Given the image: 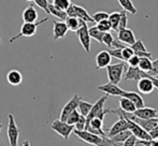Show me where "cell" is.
<instances>
[{"label":"cell","mask_w":158,"mask_h":146,"mask_svg":"<svg viewBox=\"0 0 158 146\" xmlns=\"http://www.w3.org/2000/svg\"><path fill=\"white\" fill-rule=\"evenodd\" d=\"M51 128H52L53 131H55L58 136H60L66 141L68 140L70 134L74 130V126L69 125L68 123L60 120V119H56V120L53 121L52 125H51Z\"/></svg>","instance_id":"obj_5"},{"label":"cell","mask_w":158,"mask_h":146,"mask_svg":"<svg viewBox=\"0 0 158 146\" xmlns=\"http://www.w3.org/2000/svg\"><path fill=\"white\" fill-rule=\"evenodd\" d=\"M72 132L80 139V140L83 141V142L88 143V144H92V145H96V146L99 144L102 139L101 136H97V134L92 133V132L87 131V130H81V131H80V130L74 129Z\"/></svg>","instance_id":"obj_8"},{"label":"cell","mask_w":158,"mask_h":146,"mask_svg":"<svg viewBox=\"0 0 158 146\" xmlns=\"http://www.w3.org/2000/svg\"><path fill=\"white\" fill-rule=\"evenodd\" d=\"M80 100H81V97L77 96V95H74V96H73L72 98H71L70 100L66 103V105L63 107L61 113H60V118L59 119L63 120V121H66L67 117H68L69 115L73 112V111L77 110V105H79Z\"/></svg>","instance_id":"obj_9"},{"label":"cell","mask_w":158,"mask_h":146,"mask_svg":"<svg viewBox=\"0 0 158 146\" xmlns=\"http://www.w3.org/2000/svg\"><path fill=\"white\" fill-rule=\"evenodd\" d=\"M125 46H127L125 43H123L122 41H119L118 39H114L112 42V47L111 48H124Z\"/></svg>","instance_id":"obj_46"},{"label":"cell","mask_w":158,"mask_h":146,"mask_svg":"<svg viewBox=\"0 0 158 146\" xmlns=\"http://www.w3.org/2000/svg\"><path fill=\"white\" fill-rule=\"evenodd\" d=\"M68 32V27L64 21H53V39L58 40L64 38Z\"/></svg>","instance_id":"obj_13"},{"label":"cell","mask_w":158,"mask_h":146,"mask_svg":"<svg viewBox=\"0 0 158 146\" xmlns=\"http://www.w3.org/2000/svg\"><path fill=\"white\" fill-rule=\"evenodd\" d=\"M118 111L121 112V110L119 109H118ZM121 114H122V112H121ZM124 116H125V115H124ZM126 118H127V123H128V129L130 130L131 134H133L138 140H144V141H151L152 140V138H151L150 133H148V131H145L143 128L140 127L137 123H135V121H132L131 119H129L128 117H126Z\"/></svg>","instance_id":"obj_7"},{"label":"cell","mask_w":158,"mask_h":146,"mask_svg":"<svg viewBox=\"0 0 158 146\" xmlns=\"http://www.w3.org/2000/svg\"><path fill=\"white\" fill-rule=\"evenodd\" d=\"M114 40V37L112 36L111 32H103V36H102V44L106 45L109 48L112 47V42Z\"/></svg>","instance_id":"obj_35"},{"label":"cell","mask_w":158,"mask_h":146,"mask_svg":"<svg viewBox=\"0 0 158 146\" xmlns=\"http://www.w3.org/2000/svg\"><path fill=\"white\" fill-rule=\"evenodd\" d=\"M33 1H35V3L37 4L39 8H41L46 14H50V12H48V4L50 3H48V0H33Z\"/></svg>","instance_id":"obj_40"},{"label":"cell","mask_w":158,"mask_h":146,"mask_svg":"<svg viewBox=\"0 0 158 146\" xmlns=\"http://www.w3.org/2000/svg\"><path fill=\"white\" fill-rule=\"evenodd\" d=\"M132 115L141 119H150V118H156V117H158V112L156 109H153V107H143L135 110L132 113Z\"/></svg>","instance_id":"obj_12"},{"label":"cell","mask_w":158,"mask_h":146,"mask_svg":"<svg viewBox=\"0 0 158 146\" xmlns=\"http://www.w3.org/2000/svg\"><path fill=\"white\" fill-rule=\"evenodd\" d=\"M138 68H139L141 71L146 72L150 74V72L152 71V59L148 58V57H140Z\"/></svg>","instance_id":"obj_22"},{"label":"cell","mask_w":158,"mask_h":146,"mask_svg":"<svg viewBox=\"0 0 158 146\" xmlns=\"http://www.w3.org/2000/svg\"><path fill=\"white\" fill-rule=\"evenodd\" d=\"M127 67L125 63H118L115 65H109L106 67V71H108V77L109 82L113 84H118L119 82L123 79L124 73L127 70Z\"/></svg>","instance_id":"obj_2"},{"label":"cell","mask_w":158,"mask_h":146,"mask_svg":"<svg viewBox=\"0 0 158 146\" xmlns=\"http://www.w3.org/2000/svg\"><path fill=\"white\" fill-rule=\"evenodd\" d=\"M137 140H138V139L135 138L133 134H131V136H129L127 140H125L123 143H122V146H135V142H137Z\"/></svg>","instance_id":"obj_43"},{"label":"cell","mask_w":158,"mask_h":146,"mask_svg":"<svg viewBox=\"0 0 158 146\" xmlns=\"http://www.w3.org/2000/svg\"><path fill=\"white\" fill-rule=\"evenodd\" d=\"M72 3L71 0H53L52 4L56 8H58L61 11H66L67 9L70 6V4Z\"/></svg>","instance_id":"obj_30"},{"label":"cell","mask_w":158,"mask_h":146,"mask_svg":"<svg viewBox=\"0 0 158 146\" xmlns=\"http://www.w3.org/2000/svg\"><path fill=\"white\" fill-rule=\"evenodd\" d=\"M150 146H158V140L157 139H152L150 142Z\"/></svg>","instance_id":"obj_50"},{"label":"cell","mask_w":158,"mask_h":146,"mask_svg":"<svg viewBox=\"0 0 158 146\" xmlns=\"http://www.w3.org/2000/svg\"><path fill=\"white\" fill-rule=\"evenodd\" d=\"M23 146H30V143H29V141H25V142L23 143Z\"/></svg>","instance_id":"obj_51"},{"label":"cell","mask_w":158,"mask_h":146,"mask_svg":"<svg viewBox=\"0 0 158 146\" xmlns=\"http://www.w3.org/2000/svg\"><path fill=\"white\" fill-rule=\"evenodd\" d=\"M108 97H109L108 95H104V96L101 97L95 104H93L92 110L89 111L88 115L86 116V125L89 123L90 119L96 118V117H98V118H100V119H104L106 114L109 113V110H104V103H106Z\"/></svg>","instance_id":"obj_3"},{"label":"cell","mask_w":158,"mask_h":146,"mask_svg":"<svg viewBox=\"0 0 158 146\" xmlns=\"http://www.w3.org/2000/svg\"><path fill=\"white\" fill-rule=\"evenodd\" d=\"M109 54L111 55V57H114V58L118 59V60L123 61V57H122V50L121 48H110L108 51Z\"/></svg>","instance_id":"obj_41"},{"label":"cell","mask_w":158,"mask_h":146,"mask_svg":"<svg viewBox=\"0 0 158 146\" xmlns=\"http://www.w3.org/2000/svg\"><path fill=\"white\" fill-rule=\"evenodd\" d=\"M139 60H140V57L137 56V55L133 54L132 56L130 57V58L127 60V63H128V67H138V65H139Z\"/></svg>","instance_id":"obj_42"},{"label":"cell","mask_w":158,"mask_h":146,"mask_svg":"<svg viewBox=\"0 0 158 146\" xmlns=\"http://www.w3.org/2000/svg\"><path fill=\"white\" fill-rule=\"evenodd\" d=\"M97 28L101 32H110L112 30L111 28V24L109 22V19H103V21L97 23Z\"/></svg>","instance_id":"obj_32"},{"label":"cell","mask_w":158,"mask_h":146,"mask_svg":"<svg viewBox=\"0 0 158 146\" xmlns=\"http://www.w3.org/2000/svg\"><path fill=\"white\" fill-rule=\"evenodd\" d=\"M119 109L122 111H124L125 113H128V114H132L135 110V107L132 102H131L129 99L125 98V97H122L119 99Z\"/></svg>","instance_id":"obj_20"},{"label":"cell","mask_w":158,"mask_h":146,"mask_svg":"<svg viewBox=\"0 0 158 146\" xmlns=\"http://www.w3.org/2000/svg\"><path fill=\"white\" fill-rule=\"evenodd\" d=\"M126 11H122L121 12V19H119V24H118V28H117V31L121 29H124V28H127V14Z\"/></svg>","instance_id":"obj_38"},{"label":"cell","mask_w":158,"mask_h":146,"mask_svg":"<svg viewBox=\"0 0 158 146\" xmlns=\"http://www.w3.org/2000/svg\"><path fill=\"white\" fill-rule=\"evenodd\" d=\"M108 19L111 24V28H112V30H114L115 32H117L119 19H121V12H113V13H111V14H109Z\"/></svg>","instance_id":"obj_26"},{"label":"cell","mask_w":158,"mask_h":146,"mask_svg":"<svg viewBox=\"0 0 158 146\" xmlns=\"http://www.w3.org/2000/svg\"><path fill=\"white\" fill-rule=\"evenodd\" d=\"M74 9H75V12H77V18L82 19V21L85 22V23H93V22H94L92 18V16L88 14V12L83 8V6H80L74 4Z\"/></svg>","instance_id":"obj_21"},{"label":"cell","mask_w":158,"mask_h":146,"mask_svg":"<svg viewBox=\"0 0 158 146\" xmlns=\"http://www.w3.org/2000/svg\"><path fill=\"white\" fill-rule=\"evenodd\" d=\"M111 55L109 54L108 51H101L96 56V66L97 69H104L109 65H111Z\"/></svg>","instance_id":"obj_15"},{"label":"cell","mask_w":158,"mask_h":146,"mask_svg":"<svg viewBox=\"0 0 158 146\" xmlns=\"http://www.w3.org/2000/svg\"><path fill=\"white\" fill-rule=\"evenodd\" d=\"M150 75H152V76L158 75V58L152 61V71L150 72Z\"/></svg>","instance_id":"obj_45"},{"label":"cell","mask_w":158,"mask_h":146,"mask_svg":"<svg viewBox=\"0 0 158 146\" xmlns=\"http://www.w3.org/2000/svg\"><path fill=\"white\" fill-rule=\"evenodd\" d=\"M92 107H93L92 103L87 102V101H83L81 99L79 102V105H77V109H79L80 114L86 117L88 115V113H89V111L92 110Z\"/></svg>","instance_id":"obj_27"},{"label":"cell","mask_w":158,"mask_h":146,"mask_svg":"<svg viewBox=\"0 0 158 146\" xmlns=\"http://www.w3.org/2000/svg\"><path fill=\"white\" fill-rule=\"evenodd\" d=\"M123 97L125 98L129 99L131 102L135 104V109H140V107H144V100L141 96H140L138 92H135V91H126L124 92Z\"/></svg>","instance_id":"obj_17"},{"label":"cell","mask_w":158,"mask_h":146,"mask_svg":"<svg viewBox=\"0 0 158 146\" xmlns=\"http://www.w3.org/2000/svg\"><path fill=\"white\" fill-rule=\"evenodd\" d=\"M150 136L152 139H158V125L156 126V128H155L153 131L150 132Z\"/></svg>","instance_id":"obj_48"},{"label":"cell","mask_w":158,"mask_h":146,"mask_svg":"<svg viewBox=\"0 0 158 146\" xmlns=\"http://www.w3.org/2000/svg\"><path fill=\"white\" fill-rule=\"evenodd\" d=\"M6 81L10 85L19 86L23 82V75L19 70H11L6 74Z\"/></svg>","instance_id":"obj_19"},{"label":"cell","mask_w":158,"mask_h":146,"mask_svg":"<svg viewBox=\"0 0 158 146\" xmlns=\"http://www.w3.org/2000/svg\"><path fill=\"white\" fill-rule=\"evenodd\" d=\"M80 113H79V111L77 110H75V111H73L72 113H71L70 115H69L68 117H67V119H66V123H68L69 125H72V126H74L75 124H77V121L79 120V118H80Z\"/></svg>","instance_id":"obj_34"},{"label":"cell","mask_w":158,"mask_h":146,"mask_svg":"<svg viewBox=\"0 0 158 146\" xmlns=\"http://www.w3.org/2000/svg\"><path fill=\"white\" fill-rule=\"evenodd\" d=\"M98 90L106 92V95H108V96H115V97H123L124 92H125V90L123 88H121L116 84L110 83V82L106 84H103L101 86H98Z\"/></svg>","instance_id":"obj_11"},{"label":"cell","mask_w":158,"mask_h":146,"mask_svg":"<svg viewBox=\"0 0 158 146\" xmlns=\"http://www.w3.org/2000/svg\"><path fill=\"white\" fill-rule=\"evenodd\" d=\"M97 146H122V143H117L108 136H102L101 141Z\"/></svg>","instance_id":"obj_33"},{"label":"cell","mask_w":158,"mask_h":146,"mask_svg":"<svg viewBox=\"0 0 158 146\" xmlns=\"http://www.w3.org/2000/svg\"><path fill=\"white\" fill-rule=\"evenodd\" d=\"M48 19V17H45V18L41 19L39 22H35V23H24L21 27V31L19 32L15 36L11 37L9 39V42L10 43H13L14 41H16L19 38H22V37H27V38H30V37H33L37 32V28L39 27L40 25H42L43 23H46Z\"/></svg>","instance_id":"obj_1"},{"label":"cell","mask_w":158,"mask_h":146,"mask_svg":"<svg viewBox=\"0 0 158 146\" xmlns=\"http://www.w3.org/2000/svg\"><path fill=\"white\" fill-rule=\"evenodd\" d=\"M66 14L68 17H77V12H75L74 4L73 3L70 4V6L66 10Z\"/></svg>","instance_id":"obj_44"},{"label":"cell","mask_w":158,"mask_h":146,"mask_svg":"<svg viewBox=\"0 0 158 146\" xmlns=\"http://www.w3.org/2000/svg\"><path fill=\"white\" fill-rule=\"evenodd\" d=\"M130 136H131L130 130H125V131H122V132H119V133L113 136L111 139H112L113 141H115V142H117V143H123L124 141L127 140V139H128Z\"/></svg>","instance_id":"obj_29"},{"label":"cell","mask_w":158,"mask_h":146,"mask_svg":"<svg viewBox=\"0 0 158 146\" xmlns=\"http://www.w3.org/2000/svg\"><path fill=\"white\" fill-rule=\"evenodd\" d=\"M88 34H89V37L92 38V39H95L97 42L102 43V36H103V32L100 31V30L97 28V26L88 28Z\"/></svg>","instance_id":"obj_28"},{"label":"cell","mask_w":158,"mask_h":146,"mask_svg":"<svg viewBox=\"0 0 158 146\" xmlns=\"http://www.w3.org/2000/svg\"><path fill=\"white\" fill-rule=\"evenodd\" d=\"M133 54H135V53H133L132 48H131L130 46L127 45L124 48H122V57H123V61H127Z\"/></svg>","instance_id":"obj_37"},{"label":"cell","mask_w":158,"mask_h":146,"mask_svg":"<svg viewBox=\"0 0 158 146\" xmlns=\"http://www.w3.org/2000/svg\"><path fill=\"white\" fill-rule=\"evenodd\" d=\"M92 18L95 23H99V22L103 21V19H108L109 14L106 12H103V11H100V12H96L92 16Z\"/></svg>","instance_id":"obj_36"},{"label":"cell","mask_w":158,"mask_h":146,"mask_svg":"<svg viewBox=\"0 0 158 146\" xmlns=\"http://www.w3.org/2000/svg\"><path fill=\"white\" fill-rule=\"evenodd\" d=\"M1 129H2V124L0 123V133H1Z\"/></svg>","instance_id":"obj_52"},{"label":"cell","mask_w":158,"mask_h":146,"mask_svg":"<svg viewBox=\"0 0 158 146\" xmlns=\"http://www.w3.org/2000/svg\"><path fill=\"white\" fill-rule=\"evenodd\" d=\"M77 36L79 38V41L81 43V45L83 46L84 51L86 53L90 52V40L92 38L89 37V34H88V27H87V23L82 21V24L80 26V28L77 30Z\"/></svg>","instance_id":"obj_6"},{"label":"cell","mask_w":158,"mask_h":146,"mask_svg":"<svg viewBox=\"0 0 158 146\" xmlns=\"http://www.w3.org/2000/svg\"><path fill=\"white\" fill-rule=\"evenodd\" d=\"M130 47L132 48L133 53H143V52H148V50H146L145 45H144V43L141 41V40H135V42L132 44V45H130Z\"/></svg>","instance_id":"obj_31"},{"label":"cell","mask_w":158,"mask_h":146,"mask_svg":"<svg viewBox=\"0 0 158 146\" xmlns=\"http://www.w3.org/2000/svg\"><path fill=\"white\" fill-rule=\"evenodd\" d=\"M24 23H35L38 22V12L33 6H29L23 12Z\"/></svg>","instance_id":"obj_18"},{"label":"cell","mask_w":158,"mask_h":146,"mask_svg":"<svg viewBox=\"0 0 158 146\" xmlns=\"http://www.w3.org/2000/svg\"><path fill=\"white\" fill-rule=\"evenodd\" d=\"M0 42H1V38H0Z\"/></svg>","instance_id":"obj_54"},{"label":"cell","mask_w":158,"mask_h":146,"mask_svg":"<svg viewBox=\"0 0 158 146\" xmlns=\"http://www.w3.org/2000/svg\"><path fill=\"white\" fill-rule=\"evenodd\" d=\"M138 90L143 95H150L154 90V84L150 77H142L138 81Z\"/></svg>","instance_id":"obj_16"},{"label":"cell","mask_w":158,"mask_h":146,"mask_svg":"<svg viewBox=\"0 0 158 146\" xmlns=\"http://www.w3.org/2000/svg\"><path fill=\"white\" fill-rule=\"evenodd\" d=\"M64 23H66L67 27H68V30L77 31V30L80 28V26H81L82 19L77 18V17H67Z\"/></svg>","instance_id":"obj_23"},{"label":"cell","mask_w":158,"mask_h":146,"mask_svg":"<svg viewBox=\"0 0 158 146\" xmlns=\"http://www.w3.org/2000/svg\"><path fill=\"white\" fill-rule=\"evenodd\" d=\"M151 141H144V140H137L135 146H150Z\"/></svg>","instance_id":"obj_47"},{"label":"cell","mask_w":158,"mask_h":146,"mask_svg":"<svg viewBox=\"0 0 158 146\" xmlns=\"http://www.w3.org/2000/svg\"><path fill=\"white\" fill-rule=\"evenodd\" d=\"M85 126H86V117L83 116V115H80L79 120H77V124L74 125V129L81 131V130L85 129Z\"/></svg>","instance_id":"obj_39"},{"label":"cell","mask_w":158,"mask_h":146,"mask_svg":"<svg viewBox=\"0 0 158 146\" xmlns=\"http://www.w3.org/2000/svg\"><path fill=\"white\" fill-rule=\"evenodd\" d=\"M27 1H33V0H27Z\"/></svg>","instance_id":"obj_53"},{"label":"cell","mask_w":158,"mask_h":146,"mask_svg":"<svg viewBox=\"0 0 158 146\" xmlns=\"http://www.w3.org/2000/svg\"><path fill=\"white\" fill-rule=\"evenodd\" d=\"M150 79H152L153 84H154V87H155V88H157V89H158V77H157V76H152V75H151Z\"/></svg>","instance_id":"obj_49"},{"label":"cell","mask_w":158,"mask_h":146,"mask_svg":"<svg viewBox=\"0 0 158 146\" xmlns=\"http://www.w3.org/2000/svg\"><path fill=\"white\" fill-rule=\"evenodd\" d=\"M8 130H6V134H8L9 139V144L10 146H19V128L17 127L16 123H15V118L13 114H8Z\"/></svg>","instance_id":"obj_4"},{"label":"cell","mask_w":158,"mask_h":146,"mask_svg":"<svg viewBox=\"0 0 158 146\" xmlns=\"http://www.w3.org/2000/svg\"><path fill=\"white\" fill-rule=\"evenodd\" d=\"M142 77H151V75L146 72H143L138 67H127V70L124 73L123 79L125 81H139Z\"/></svg>","instance_id":"obj_10"},{"label":"cell","mask_w":158,"mask_h":146,"mask_svg":"<svg viewBox=\"0 0 158 146\" xmlns=\"http://www.w3.org/2000/svg\"><path fill=\"white\" fill-rule=\"evenodd\" d=\"M48 12H50V14H52L53 16L57 17V18L61 19V21H66V18L68 17V16H67V14H66V11L59 10L58 8L54 6L52 3L48 4Z\"/></svg>","instance_id":"obj_25"},{"label":"cell","mask_w":158,"mask_h":146,"mask_svg":"<svg viewBox=\"0 0 158 146\" xmlns=\"http://www.w3.org/2000/svg\"><path fill=\"white\" fill-rule=\"evenodd\" d=\"M118 2L124 11H126V12L130 13V14H132V15L137 14L138 10L131 0H118Z\"/></svg>","instance_id":"obj_24"},{"label":"cell","mask_w":158,"mask_h":146,"mask_svg":"<svg viewBox=\"0 0 158 146\" xmlns=\"http://www.w3.org/2000/svg\"><path fill=\"white\" fill-rule=\"evenodd\" d=\"M117 39L119 41H122L123 43H125L126 45L130 46L132 45L135 42V34L132 32L131 29H128V28H124V29H121L117 31Z\"/></svg>","instance_id":"obj_14"}]
</instances>
